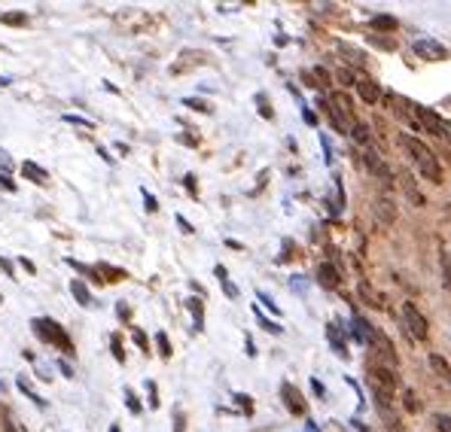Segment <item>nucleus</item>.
I'll return each mask as SVG.
<instances>
[{
	"label": "nucleus",
	"instance_id": "obj_30",
	"mask_svg": "<svg viewBox=\"0 0 451 432\" xmlns=\"http://www.w3.org/2000/svg\"><path fill=\"white\" fill-rule=\"evenodd\" d=\"M110 432H119V429H116V426H113V429H110Z\"/></svg>",
	"mask_w": 451,
	"mask_h": 432
},
{
	"label": "nucleus",
	"instance_id": "obj_27",
	"mask_svg": "<svg viewBox=\"0 0 451 432\" xmlns=\"http://www.w3.org/2000/svg\"><path fill=\"white\" fill-rule=\"evenodd\" d=\"M134 341L143 347V350H147V338H143V332H134Z\"/></svg>",
	"mask_w": 451,
	"mask_h": 432
},
{
	"label": "nucleus",
	"instance_id": "obj_19",
	"mask_svg": "<svg viewBox=\"0 0 451 432\" xmlns=\"http://www.w3.org/2000/svg\"><path fill=\"white\" fill-rule=\"evenodd\" d=\"M186 107H195V110H202V113H211V104L195 101V98H186Z\"/></svg>",
	"mask_w": 451,
	"mask_h": 432
},
{
	"label": "nucleus",
	"instance_id": "obj_31",
	"mask_svg": "<svg viewBox=\"0 0 451 432\" xmlns=\"http://www.w3.org/2000/svg\"><path fill=\"white\" fill-rule=\"evenodd\" d=\"M0 393H3V387H0Z\"/></svg>",
	"mask_w": 451,
	"mask_h": 432
},
{
	"label": "nucleus",
	"instance_id": "obj_1",
	"mask_svg": "<svg viewBox=\"0 0 451 432\" xmlns=\"http://www.w3.org/2000/svg\"><path fill=\"white\" fill-rule=\"evenodd\" d=\"M403 143H406V150H409V156L415 159V165H418V171H421L427 180H433V183H442V168H439V161L436 156H433L430 150L421 143V141H415V137H403Z\"/></svg>",
	"mask_w": 451,
	"mask_h": 432
},
{
	"label": "nucleus",
	"instance_id": "obj_28",
	"mask_svg": "<svg viewBox=\"0 0 451 432\" xmlns=\"http://www.w3.org/2000/svg\"><path fill=\"white\" fill-rule=\"evenodd\" d=\"M0 186H3V189H10V192H15V186L10 183V177H0Z\"/></svg>",
	"mask_w": 451,
	"mask_h": 432
},
{
	"label": "nucleus",
	"instance_id": "obj_11",
	"mask_svg": "<svg viewBox=\"0 0 451 432\" xmlns=\"http://www.w3.org/2000/svg\"><path fill=\"white\" fill-rule=\"evenodd\" d=\"M357 91H360V98H363L366 104H375V101H378V95H381L378 86H375V82H372V80H363L360 86H357Z\"/></svg>",
	"mask_w": 451,
	"mask_h": 432
},
{
	"label": "nucleus",
	"instance_id": "obj_5",
	"mask_svg": "<svg viewBox=\"0 0 451 432\" xmlns=\"http://www.w3.org/2000/svg\"><path fill=\"white\" fill-rule=\"evenodd\" d=\"M415 52L427 61H445L448 58V49L436 40H415Z\"/></svg>",
	"mask_w": 451,
	"mask_h": 432
},
{
	"label": "nucleus",
	"instance_id": "obj_24",
	"mask_svg": "<svg viewBox=\"0 0 451 432\" xmlns=\"http://www.w3.org/2000/svg\"><path fill=\"white\" fill-rule=\"evenodd\" d=\"M143 201H147V210H150V213H156V210H159V207H156V198L147 195V192H143Z\"/></svg>",
	"mask_w": 451,
	"mask_h": 432
},
{
	"label": "nucleus",
	"instance_id": "obj_9",
	"mask_svg": "<svg viewBox=\"0 0 451 432\" xmlns=\"http://www.w3.org/2000/svg\"><path fill=\"white\" fill-rule=\"evenodd\" d=\"M71 292H73V298L82 307H91V292H89V287L82 280H71Z\"/></svg>",
	"mask_w": 451,
	"mask_h": 432
},
{
	"label": "nucleus",
	"instance_id": "obj_22",
	"mask_svg": "<svg viewBox=\"0 0 451 432\" xmlns=\"http://www.w3.org/2000/svg\"><path fill=\"white\" fill-rule=\"evenodd\" d=\"M110 344H113V357H116L119 362L125 359V353H122V347H119V338H116V335H113V341H110Z\"/></svg>",
	"mask_w": 451,
	"mask_h": 432
},
{
	"label": "nucleus",
	"instance_id": "obj_6",
	"mask_svg": "<svg viewBox=\"0 0 451 432\" xmlns=\"http://www.w3.org/2000/svg\"><path fill=\"white\" fill-rule=\"evenodd\" d=\"M281 396H284V402H287V408L293 414H305V402H302V393L293 387V384H284L281 387Z\"/></svg>",
	"mask_w": 451,
	"mask_h": 432
},
{
	"label": "nucleus",
	"instance_id": "obj_12",
	"mask_svg": "<svg viewBox=\"0 0 451 432\" xmlns=\"http://www.w3.org/2000/svg\"><path fill=\"white\" fill-rule=\"evenodd\" d=\"M430 366L436 368V372H439V375H442V377H445V381L451 384V366H448L445 359H442V357H436V353H433V357H430Z\"/></svg>",
	"mask_w": 451,
	"mask_h": 432
},
{
	"label": "nucleus",
	"instance_id": "obj_20",
	"mask_svg": "<svg viewBox=\"0 0 451 432\" xmlns=\"http://www.w3.org/2000/svg\"><path fill=\"white\" fill-rule=\"evenodd\" d=\"M125 399H128V408H132V411L137 414V411H141V402H137V396H134V393L132 390H125Z\"/></svg>",
	"mask_w": 451,
	"mask_h": 432
},
{
	"label": "nucleus",
	"instance_id": "obj_2",
	"mask_svg": "<svg viewBox=\"0 0 451 432\" xmlns=\"http://www.w3.org/2000/svg\"><path fill=\"white\" fill-rule=\"evenodd\" d=\"M34 332H37V338H43V341H49V344H55L58 350H64V353H73V341H71V335H67L64 329L58 326L55 320H49V317H37L34 323Z\"/></svg>",
	"mask_w": 451,
	"mask_h": 432
},
{
	"label": "nucleus",
	"instance_id": "obj_7",
	"mask_svg": "<svg viewBox=\"0 0 451 432\" xmlns=\"http://www.w3.org/2000/svg\"><path fill=\"white\" fill-rule=\"evenodd\" d=\"M21 174H25L30 183H37V186H46V183H49V171H43L37 161H21Z\"/></svg>",
	"mask_w": 451,
	"mask_h": 432
},
{
	"label": "nucleus",
	"instance_id": "obj_8",
	"mask_svg": "<svg viewBox=\"0 0 451 432\" xmlns=\"http://www.w3.org/2000/svg\"><path fill=\"white\" fill-rule=\"evenodd\" d=\"M317 277H320V283H324L326 289H335V287H339V271H335L333 265H320V268H317Z\"/></svg>",
	"mask_w": 451,
	"mask_h": 432
},
{
	"label": "nucleus",
	"instance_id": "obj_17",
	"mask_svg": "<svg viewBox=\"0 0 451 432\" xmlns=\"http://www.w3.org/2000/svg\"><path fill=\"white\" fill-rule=\"evenodd\" d=\"M156 341H159V350H162V357H171V344H168V335H165V332H159Z\"/></svg>",
	"mask_w": 451,
	"mask_h": 432
},
{
	"label": "nucleus",
	"instance_id": "obj_29",
	"mask_svg": "<svg viewBox=\"0 0 451 432\" xmlns=\"http://www.w3.org/2000/svg\"><path fill=\"white\" fill-rule=\"evenodd\" d=\"M3 429H6V432H15V423H12L10 417H6V420H3Z\"/></svg>",
	"mask_w": 451,
	"mask_h": 432
},
{
	"label": "nucleus",
	"instance_id": "obj_10",
	"mask_svg": "<svg viewBox=\"0 0 451 432\" xmlns=\"http://www.w3.org/2000/svg\"><path fill=\"white\" fill-rule=\"evenodd\" d=\"M375 216H381L384 222H393L396 219V207L391 198H378V204H375Z\"/></svg>",
	"mask_w": 451,
	"mask_h": 432
},
{
	"label": "nucleus",
	"instance_id": "obj_3",
	"mask_svg": "<svg viewBox=\"0 0 451 432\" xmlns=\"http://www.w3.org/2000/svg\"><path fill=\"white\" fill-rule=\"evenodd\" d=\"M403 317H406V326H409V332H412V338L424 341L427 332H430V326H427V317H424V314L418 311V307L412 305V302H406V305H403Z\"/></svg>",
	"mask_w": 451,
	"mask_h": 432
},
{
	"label": "nucleus",
	"instance_id": "obj_15",
	"mask_svg": "<svg viewBox=\"0 0 451 432\" xmlns=\"http://www.w3.org/2000/svg\"><path fill=\"white\" fill-rule=\"evenodd\" d=\"M372 28H396V19H391V15H375V19H372Z\"/></svg>",
	"mask_w": 451,
	"mask_h": 432
},
{
	"label": "nucleus",
	"instance_id": "obj_23",
	"mask_svg": "<svg viewBox=\"0 0 451 432\" xmlns=\"http://www.w3.org/2000/svg\"><path fill=\"white\" fill-rule=\"evenodd\" d=\"M0 21H10V25H21L25 15H0Z\"/></svg>",
	"mask_w": 451,
	"mask_h": 432
},
{
	"label": "nucleus",
	"instance_id": "obj_16",
	"mask_svg": "<svg viewBox=\"0 0 451 432\" xmlns=\"http://www.w3.org/2000/svg\"><path fill=\"white\" fill-rule=\"evenodd\" d=\"M433 423H436L439 432H451V414H436V417H433Z\"/></svg>",
	"mask_w": 451,
	"mask_h": 432
},
{
	"label": "nucleus",
	"instance_id": "obj_18",
	"mask_svg": "<svg viewBox=\"0 0 451 432\" xmlns=\"http://www.w3.org/2000/svg\"><path fill=\"white\" fill-rule=\"evenodd\" d=\"M351 131H354V137H357V141H360V143L369 141V128H366V125H354Z\"/></svg>",
	"mask_w": 451,
	"mask_h": 432
},
{
	"label": "nucleus",
	"instance_id": "obj_14",
	"mask_svg": "<svg viewBox=\"0 0 451 432\" xmlns=\"http://www.w3.org/2000/svg\"><path fill=\"white\" fill-rule=\"evenodd\" d=\"M442 280H445V289L451 292V256L442 253Z\"/></svg>",
	"mask_w": 451,
	"mask_h": 432
},
{
	"label": "nucleus",
	"instance_id": "obj_13",
	"mask_svg": "<svg viewBox=\"0 0 451 432\" xmlns=\"http://www.w3.org/2000/svg\"><path fill=\"white\" fill-rule=\"evenodd\" d=\"M19 390H21V393H28V396L34 399V405H37V408H43V405H46L43 399H40V396H37V393H34V387H30V384L25 381V377H19Z\"/></svg>",
	"mask_w": 451,
	"mask_h": 432
},
{
	"label": "nucleus",
	"instance_id": "obj_26",
	"mask_svg": "<svg viewBox=\"0 0 451 432\" xmlns=\"http://www.w3.org/2000/svg\"><path fill=\"white\" fill-rule=\"evenodd\" d=\"M58 368H61V375H64V377H73V372H71V366H67V362H58Z\"/></svg>",
	"mask_w": 451,
	"mask_h": 432
},
{
	"label": "nucleus",
	"instance_id": "obj_4",
	"mask_svg": "<svg viewBox=\"0 0 451 432\" xmlns=\"http://www.w3.org/2000/svg\"><path fill=\"white\" fill-rule=\"evenodd\" d=\"M412 110H415L418 116H421V122H424V125L430 128L436 137H445V141H451V122L439 119V116L433 113V110H427V107H412Z\"/></svg>",
	"mask_w": 451,
	"mask_h": 432
},
{
	"label": "nucleus",
	"instance_id": "obj_21",
	"mask_svg": "<svg viewBox=\"0 0 451 432\" xmlns=\"http://www.w3.org/2000/svg\"><path fill=\"white\" fill-rule=\"evenodd\" d=\"M64 122H73V125H82V128H91L89 119H82V116H64Z\"/></svg>",
	"mask_w": 451,
	"mask_h": 432
},
{
	"label": "nucleus",
	"instance_id": "obj_25",
	"mask_svg": "<svg viewBox=\"0 0 451 432\" xmlns=\"http://www.w3.org/2000/svg\"><path fill=\"white\" fill-rule=\"evenodd\" d=\"M0 268H3V271H6V277H12V265H10V262H6L3 256H0Z\"/></svg>",
	"mask_w": 451,
	"mask_h": 432
}]
</instances>
